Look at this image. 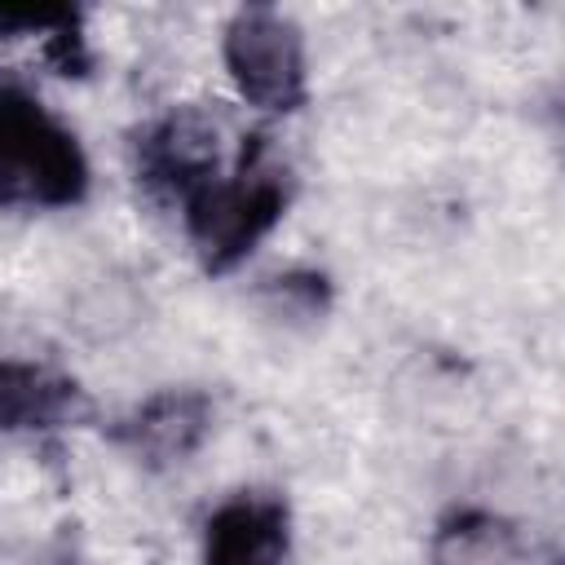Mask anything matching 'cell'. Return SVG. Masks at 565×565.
<instances>
[{
    "instance_id": "7a4b0ae2",
    "label": "cell",
    "mask_w": 565,
    "mask_h": 565,
    "mask_svg": "<svg viewBox=\"0 0 565 565\" xmlns=\"http://www.w3.org/2000/svg\"><path fill=\"white\" fill-rule=\"evenodd\" d=\"M88 194L79 137L26 88H0V207L57 212Z\"/></svg>"
},
{
    "instance_id": "30bf717a",
    "label": "cell",
    "mask_w": 565,
    "mask_h": 565,
    "mask_svg": "<svg viewBox=\"0 0 565 565\" xmlns=\"http://www.w3.org/2000/svg\"><path fill=\"white\" fill-rule=\"evenodd\" d=\"M269 296H278V305L291 309V313L318 318L327 309V300H331V287H327L322 274H282V278H274Z\"/></svg>"
},
{
    "instance_id": "6da1fadb",
    "label": "cell",
    "mask_w": 565,
    "mask_h": 565,
    "mask_svg": "<svg viewBox=\"0 0 565 565\" xmlns=\"http://www.w3.org/2000/svg\"><path fill=\"white\" fill-rule=\"evenodd\" d=\"M287 207L291 172L282 159H274L265 137H252L230 172H216L181 203V221L199 265L207 274H230L282 225Z\"/></svg>"
},
{
    "instance_id": "277c9868",
    "label": "cell",
    "mask_w": 565,
    "mask_h": 565,
    "mask_svg": "<svg viewBox=\"0 0 565 565\" xmlns=\"http://www.w3.org/2000/svg\"><path fill=\"white\" fill-rule=\"evenodd\" d=\"M132 172L154 199L181 207L194 190H203L221 172L216 119L203 115L199 106H172L154 115L132 137Z\"/></svg>"
},
{
    "instance_id": "3957f363",
    "label": "cell",
    "mask_w": 565,
    "mask_h": 565,
    "mask_svg": "<svg viewBox=\"0 0 565 565\" xmlns=\"http://www.w3.org/2000/svg\"><path fill=\"white\" fill-rule=\"evenodd\" d=\"M221 62L234 93L265 115H296L309 102L305 35L274 4H247L225 22Z\"/></svg>"
},
{
    "instance_id": "52a82bcc",
    "label": "cell",
    "mask_w": 565,
    "mask_h": 565,
    "mask_svg": "<svg viewBox=\"0 0 565 565\" xmlns=\"http://www.w3.org/2000/svg\"><path fill=\"white\" fill-rule=\"evenodd\" d=\"M291 512L274 494H230L203 521V565H287Z\"/></svg>"
},
{
    "instance_id": "9c48e42d",
    "label": "cell",
    "mask_w": 565,
    "mask_h": 565,
    "mask_svg": "<svg viewBox=\"0 0 565 565\" xmlns=\"http://www.w3.org/2000/svg\"><path fill=\"white\" fill-rule=\"evenodd\" d=\"M18 35H40L44 57L62 75H84L88 71V44H84V13L71 4H35V9H13L0 4V40Z\"/></svg>"
},
{
    "instance_id": "ba28073f",
    "label": "cell",
    "mask_w": 565,
    "mask_h": 565,
    "mask_svg": "<svg viewBox=\"0 0 565 565\" xmlns=\"http://www.w3.org/2000/svg\"><path fill=\"white\" fill-rule=\"evenodd\" d=\"M521 530L490 508H450L428 539V565H512Z\"/></svg>"
},
{
    "instance_id": "8992f818",
    "label": "cell",
    "mask_w": 565,
    "mask_h": 565,
    "mask_svg": "<svg viewBox=\"0 0 565 565\" xmlns=\"http://www.w3.org/2000/svg\"><path fill=\"white\" fill-rule=\"evenodd\" d=\"M88 419L93 397L75 375L31 358H0V433L35 437L79 428Z\"/></svg>"
},
{
    "instance_id": "5b68a950",
    "label": "cell",
    "mask_w": 565,
    "mask_h": 565,
    "mask_svg": "<svg viewBox=\"0 0 565 565\" xmlns=\"http://www.w3.org/2000/svg\"><path fill=\"white\" fill-rule=\"evenodd\" d=\"M212 397L203 388H159L110 424V441L137 463L163 472L190 463L212 433Z\"/></svg>"
}]
</instances>
